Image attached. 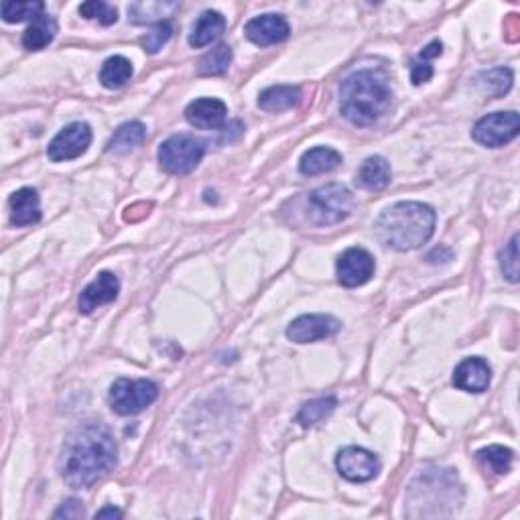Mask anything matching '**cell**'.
<instances>
[{
    "label": "cell",
    "instance_id": "1",
    "mask_svg": "<svg viewBox=\"0 0 520 520\" xmlns=\"http://www.w3.org/2000/svg\"><path fill=\"white\" fill-rule=\"evenodd\" d=\"M118 447L112 431L104 423L90 420L67 435L59 455L61 478L74 490L94 486L114 470Z\"/></svg>",
    "mask_w": 520,
    "mask_h": 520
},
{
    "label": "cell",
    "instance_id": "2",
    "mask_svg": "<svg viewBox=\"0 0 520 520\" xmlns=\"http://www.w3.org/2000/svg\"><path fill=\"white\" fill-rule=\"evenodd\" d=\"M438 213L423 202H399L380 213L374 234L386 248L407 252L431 240Z\"/></svg>",
    "mask_w": 520,
    "mask_h": 520
},
{
    "label": "cell",
    "instance_id": "3",
    "mask_svg": "<svg viewBox=\"0 0 520 520\" xmlns=\"http://www.w3.org/2000/svg\"><path fill=\"white\" fill-rule=\"evenodd\" d=\"M393 90L382 70H360L348 75L340 88V112L356 126H370L390 108Z\"/></svg>",
    "mask_w": 520,
    "mask_h": 520
},
{
    "label": "cell",
    "instance_id": "4",
    "mask_svg": "<svg viewBox=\"0 0 520 520\" xmlns=\"http://www.w3.org/2000/svg\"><path fill=\"white\" fill-rule=\"evenodd\" d=\"M356 208L351 191L340 183L313 189L305 197V213L313 226H335L348 220Z\"/></svg>",
    "mask_w": 520,
    "mask_h": 520
},
{
    "label": "cell",
    "instance_id": "5",
    "mask_svg": "<svg viewBox=\"0 0 520 520\" xmlns=\"http://www.w3.org/2000/svg\"><path fill=\"white\" fill-rule=\"evenodd\" d=\"M159 396V386L149 378H118L112 382L108 401L114 412L122 417L139 415Z\"/></svg>",
    "mask_w": 520,
    "mask_h": 520
},
{
    "label": "cell",
    "instance_id": "6",
    "mask_svg": "<svg viewBox=\"0 0 520 520\" xmlns=\"http://www.w3.org/2000/svg\"><path fill=\"white\" fill-rule=\"evenodd\" d=\"M205 147L200 139L189 134L169 136L159 147V163L167 173L187 175L202 163Z\"/></svg>",
    "mask_w": 520,
    "mask_h": 520
},
{
    "label": "cell",
    "instance_id": "7",
    "mask_svg": "<svg viewBox=\"0 0 520 520\" xmlns=\"http://www.w3.org/2000/svg\"><path fill=\"white\" fill-rule=\"evenodd\" d=\"M520 133V118L516 110L507 112H492L488 117L480 118L472 130L473 141L480 143L481 147L498 149L515 141Z\"/></svg>",
    "mask_w": 520,
    "mask_h": 520
},
{
    "label": "cell",
    "instance_id": "8",
    "mask_svg": "<svg viewBox=\"0 0 520 520\" xmlns=\"http://www.w3.org/2000/svg\"><path fill=\"white\" fill-rule=\"evenodd\" d=\"M335 468H338L343 480L360 484V481H370L378 476L380 460L377 454H372L368 449L350 446L338 451Z\"/></svg>",
    "mask_w": 520,
    "mask_h": 520
},
{
    "label": "cell",
    "instance_id": "9",
    "mask_svg": "<svg viewBox=\"0 0 520 520\" xmlns=\"http://www.w3.org/2000/svg\"><path fill=\"white\" fill-rule=\"evenodd\" d=\"M91 144V128L86 122H72L53 136L48 147V157L53 163L82 157Z\"/></svg>",
    "mask_w": 520,
    "mask_h": 520
},
{
    "label": "cell",
    "instance_id": "10",
    "mask_svg": "<svg viewBox=\"0 0 520 520\" xmlns=\"http://www.w3.org/2000/svg\"><path fill=\"white\" fill-rule=\"evenodd\" d=\"M374 271H377L374 256L368 250L358 247L342 252L338 263H335V274H338L340 285L348 289L366 285L374 277Z\"/></svg>",
    "mask_w": 520,
    "mask_h": 520
},
{
    "label": "cell",
    "instance_id": "11",
    "mask_svg": "<svg viewBox=\"0 0 520 520\" xmlns=\"http://www.w3.org/2000/svg\"><path fill=\"white\" fill-rule=\"evenodd\" d=\"M342 321L327 313H309L293 319L287 327V338L295 343H311L327 340L340 332Z\"/></svg>",
    "mask_w": 520,
    "mask_h": 520
},
{
    "label": "cell",
    "instance_id": "12",
    "mask_svg": "<svg viewBox=\"0 0 520 520\" xmlns=\"http://www.w3.org/2000/svg\"><path fill=\"white\" fill-rule=\"evenodd\" d=\"M244 33H247V39L252 41L258 48H269V45H277L281 41H285L290 29L287 19L282 14H260V17L250 19L244 27Z\"/></svg>",
    "mask_w": 520,
    "mask_h": 520
},
{
    "label": "cell",
    "instance_id": "13",
    "mask_svg": "<svg viewBox=\"0 0 520 520\" xmlns=\"http://www.w3.org/2000/svg\"><path fill=\"white\" fill-rule=\"evenodd\" d=\"M120 293V281L114 273L104 271L98 274V277L90 282V285L82 290L80 295V313L83 316H90L102 305H108L117 299Z\"/></svg>",
    "mask_w": 520,
    "mask_h": 520
},
{
    "label": "cell",
    "instance_id": "14",
    "mask_svg": "<svg viewBox=\"0 0 520 520\" xmlns=\"http://www.w3.org/2000/svg\"><path fill=\"white\" fill-rule=\"evenodd\" d=\"M490 380L492 370L484 358H465L454 370V385L465 393H484L490 386Z\"/></svg>",
    "mask_w": 520,
    "mask_h": 520
},
{
    "label": "cell",
    "instance_id": "15",
    "mask_svg": "<svg viewBox=\"0 0 520 520\" xmlns=\"http://www.w3.org/2000/svg\"><path fill=\"white\" fill-rule=\"evenodd\" d=\"M228 117L226 104L218 98H197L186 108V118L191 126L202 130H213L224 125Z\"/></svg>",
    "mask_w": 520,
    "mask_h": 520
},
{
    "label": "cell",
    "instance_id": "16",
    "mask_svg": "<svg viewBox=\"0 0 520 520\" xmlns=\"http://www.w3.org/2000/svg\"><path fill=\"white\" fill-rule=\"evenodd\" d=\"M11 210V224L17 228L33 226L41 220V200L37 189L33 187H21L14 191L9 200Z\"/></svg>",
    "mask_w": 520,
    "mask_h": 520
},
{
    "label": "cell",
    "instance_id": "17",
    "mask_svg": "<svg viewBox=\"0 0 520 520\" xmlns=\"http://www.w3.org/2000/svg\"><path fill=\"white\" fill-rule=\"evenodd\" d=\"M301 98L303 91L299 86H285V83H281V86H271L260 91L258 108L273 114L287 112L293 110L295 106H299Z\"/></svg>",
    "mask_w": 520,
    "mask_h": 520
},
{
    "label": "cell",
    "instance_id": "18",
    "mask_svg": "<svg viewBox=\"0 0 520 520\" xmlns=\"http://www.w3.org/2000/svg\"><path fill=\"white\" fill-rule=\"evenodd\" d=\"M226 30V19L224 14L218 11H205L200 14V19L195 21L194 29L189 33V45L194 49L208 48L210 43L218 41Z\"/></svg>",
    "mask_w": 520,
    "mask_h": 520
},
{
    "label": "cell",
    "instance_id": "19",
    "mask_svg": "<svg viewBox=\"0 0 520 520\" xmlns=\"http://www.w3.org/2000/svg\"><path fill=\"white\" fill-rule=\"evenodd\" d=\"M390 178H393V171H390L388 160L380 155H374L366 159L358 169L356 186L366 191H382L390 183Z\"/></svg>",
    "mask_w": 520,
    "mask_h": 520
},
{
    "label": "cell",
    "instance_id": "20",
    "mask_svg": "<svg viewBox=\"0 0 520 520\" xmlns=\"http://www.w3.org/2000/svg\"><path fill=\"white\" fill-rule=\"evenodd\" d=\"M342 163V155L330 147H316L309 149L299 160V171L305 178H316V175L330 173L338 169Z\"/></svg>",
    "mask_w": 520,
    "mask_h": 520
},
{
    "label": "cell",
    "instance_id": "21",
    "mask_svg": "<svg viewBox=\"0 0 520 520\" xmlns=\"http://www.w3.org/2000/svg\"><path fill=\"white\" fill-rule=\"evenodd\" d=\"M144 139H147V126L143 122H126L112 134V139L106 144V152H110V155H128V152L139 149Z\"/></svg>",
    "mask_w": 520,
    "mask_h": 520
},
{
    "label": "cell",
    "instance_id": "22",
    "mask_svg": "<svg viewBox=\"0 0 520 520\" xmlns=\"http://www.w3.org/2000/svg\"><path fill=\"white\" fill-rule=\"evenodd\" d=\"M57 35V22L49 14H41L39 19H35L22 33V45L29 51H41L56 39Z\"/></svg>",
    "mask_w": 520,
    "mask_h": 520
},
{
    "label": "cell",
    "instance_id": "23",
    "mask_svg": "<svg viewBox=\"0 0 520 520\" xmlns=\"http://www.w3.org/2000/svg\"><path fill=\"white\" fill-rule=\"evenodd\" d=\"M133 78V64L125 56H112L100 67V82L104 88L118 90Z\"/></svg>",
    "mask_w": 520,
    "mask_h": 520
},
{
    "label": "cell",
    "instance_id": "24",
    "mask_svg": "<svg viewBox=\"0 0 520 520\" xmlns=\"http://www.w3.org/2000/svg\"><path fill=\"white\" fill-rule=\"evenodd\" d=\"M179 9L178 3H134L128 6V19L143 25V22H165V17H171V13Z\"/></svg>",
    "mask_w": 520,
    "mask_h": 520
},
{
    "label": "cell",
    "instance_id": "25",
    "mask_svg": "<svg viewBox=\"0 0 520 520\" xmlns=\"http://www.w3.org/2000/svg\"><path fill=\"white\" fill-rule=\"evenodd\" d=\"M478 86L488 96L500 98L507 94L512 88V82H515V74H512L510 67H494V70L481 72L478 78Z\"/></svg>",
    "mask_w": 520,
    "mask_h": 520
},
{
    "label": "cell",
    "instance_id": "26",
    "mask_svg": "<svg viewBox=\"0 0 520 520\" xmlns=\"http://www.w3.org/2000/svg\"><path fill=\"white\" fill-rule=\"evenodd\" d=\"M232 49L230 45H218L210 49L205 56L197 61V74L200 75H220L224 74L232 64Z\"/></svg>",
    "mask_w": 520,
    "mask_h": 520
},
{
    "label": "cell",
    "instance_id": "27",
    "mask_svg": "<svg viewBox=\"0 0 520 520\" xmlns=\"http://www.w3.org/2000/svg\"><path fill=\"white\" fill-rule=\"evenodd\" d=\"M338 407V401L334 396H324V399H313L309 403H305L303 407L297 412V420L303 427H316L321 420L327 419Z\"/></svg>",
    "mask_w": 520,
    "mask_h": 520
},
{
    "label": "cell",
    "instance_id": "28",
    "mask_svg": "<svg viewBox=\"0 0 520 520\" xmlns=\"http://www.w3.org/2000/svg\"><path fill=\"white\" fill-rule=\"evenodd\" d=\"M478 462L494 473H508L512 460H515V451L504 447V446H488L484 449H480Z\"/></svg>",
    "mask_w": 520,
    "mask_h": 520
},
{
    "label": "cell",
    "instance_id": "29",
    "mask_svg": "<svg viewBox=\"0 0 520 520\" xmlns=\"http://www.w3.org/2000/svg\"><path fill=\"white\" fill-rule=\"evenodd\" d=\"M45 11V4L41 0L37 3H4L3 4V19L4 22H22V21H30L39 19Z\"/></svg>",
    "mask_w": 520,
    "mask_h": 520
},
{
    "label": "cell",
    "instance_id": "30",
    "mask_svg": "<svg viewBox=\"0 0 520 520\" xmlns=\"http://www.w3.org/2000/svg\"><path fill=\"white\" fill-rule=\"evenodd\" d=\"M80 14L88 21H98L104 27H110L118 21V13L112 4L102 3V0H88L80 4Z\"/></svg>",
    "mask_w": 520,
    "mask_h": 520
},
{
    "label": "cell",
    "instance_id": "31",
    "mask_svg": "<svg viewBox=\"0 0 520 520\" xmlns=\"http://www.w3.org/2000/svg\"><path fill=\"white\" fill-rule=\"evenodd\" d=\"M171 35H173V27L169 21L157 22V25L152 27L147 35H143V39H141L143 49L151 53V56H155V53L163 49V45L169 43Z\"/></svg>",
    "mask_w": 520,
    "mask_h": 520
},
{
    "label": "cell",
    "instance_id": "32",
    "mask_svg": "<svg viewBox=\"0 0 520 520\" xmlns=\"http://www.w3.org/2000/svg\"><path fill=\"white\" fill-rule=\"evenodd\" d=\"M500 271L510 282H518L520 269H518V234L510 238V242L500 250Z\"/></svg>",
    "mask_w": 520,
    "mask_h": 520
},
{
    "label": "cell",
    "instance_id": "33",
    "mask_svg": "<svg viewBox=\"0 0 520 520\" xmlns=\"http://www.w3.org/2000/svg\"><path fill=\"white\" fill-rule=\"evenodd\" d=\"M433 65L429 61L417 57L412 61V67H411V82L415 83V86H420V83H427L433 78Z\"/></svg>",
    "mask_w": 520,
    "mask_h": 520
},
{
    "label": "cell",
    "instance_id": "34",
    "mask_svg": "<svg viewBox=\"0 0 520 520\" xmlns=\"http://www.w3.org/2000/svg\"><path fill=\"white\" fill-rule=\"evenodd\" d=\"M86 515V510H83L82 502L78 498H70L61 504L59 510L56 512V518H82Z\"/></svg>",
    "mask_w": 520,
    "mask_h": 520
},
{
    "label": "cell",
    "instance_id": "35",
    "mask_svg": "<svg viewBox=\"0 0 520 520\" xmlns=\"http://www.w3.org/2000/svg\"><path fill=\"white\" fill-rule=\"evenodd\" d=\"M441 53H443V43L441 41H431L423 51L419 53V57L425 59V61H429V59L439 57Z\"/></svg>",
    "mask_w": 520,
    "mask_h": 520
},
{
    "label": "cell",
    "instance_id": "36",
    "mask_svg": "<svg viewBox=\"0 0 520 520\" xmlns=\"http://www.w3.org/2000/svg\"><path fill=\"white\" fill-rule=\"evenodd\" d=\"M98 518H122V510L114 508V507H106V508L96 512V520Z\"/></svg>",
    "mask_w": 520,
    "mask_h": 520
}]
</instances>
